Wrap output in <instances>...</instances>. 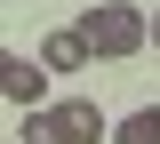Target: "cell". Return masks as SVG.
<instances>
[{
    "label": "cell",
    "instance_id": "6",
    "mask_svg": "<svg viewBox=\"0 0 160 144\" xmlns=\"http://www.w3.org/2000/svg\"><path fill=\"white\" fill-rule=\"evenodd\" d=\"M24 144H72L64 112H24Z\"/></svg>",
    "mask_w": 160,
    "mask_h": 144
},
{
    "label": "cell",
    "instance_id": "5",
    "mask_svg": "<svg viewBox=\"0 0 160 144\" xmlns=\"http://www.w3.org/2000/svg\"><path fill=\"white\" fill-rule=\"evenodd\" d=\"M112 144H160V104H144V112H128V120L112 128Z\"/></svg>",
    "mask_w": 160,
    "mask_h": 144
},
{
    "label": "cell",
    "instance_id": "1",
    "mask_svg": "<svg viewBox=\"0 0 160 144\" xmlns=\"http://www.w3.org/2000/svg\"><path fill=\"white\" fill-rule=\"evenodd\" d=\"M80 40H88V56H136L152 40V16H136L128 0H104L96 16H80Z\"/></svg>",
    "mask_w": 160,
    "mask_h": 144
},
{
    "label": "cell",
    "instance_id": "4",
    "mask_svg": "<svg viewBox=\"0 0 160 144\" xmlns=\"http://www.w3.org/2000/svg\"><path fill=\"white\" fill-rule=\"evenodd\" d=\"M56 112H64V128H72V144H96V136H104V112H96L88 96H64Z\"/></svg>",
    "mask_w": 160,
    "mask_h": 144
},
{
    "label": "cell",
    "instance_id": "7",
    "mask_svg": "<svg viewBox=\"0 0 160 144\" xmlns=\"http://www.w3.org/2000/svg\"><path fill=\"white\" fill-rule=\"evenodd\" d=\"M152 48H160V16H152Z\"/></svg>",
    "mask_w": 160,
    "mask_h": 144
},
{
    "label": "cell",
    "instance_id": "2",
    "mask_svg": "<svg viewBox=\"0 0 160 144\" xmlns=\"http://www.w3.org/2000/svg\"><path fill=\"white\" fill-rule=\"evenodd\" d=\"M0 96L24 104V112H40V96H48V64H32V56H0Z\"/></svg>",
    "mask_w": 160,
    "mask_h": 144
},
{
    "label": "cell",
    "instance_id": "3",
    "mask_svg": "<svg viewBox=\"0 0 160 144\" xmlns=\"http://www.w3.org/2000/svg\"><path fill=\"white\" fill-rule=\"evenodd\" d=\"M40 64H48V72H80V64H88V40H80V24L48 32V40H40Z\"/></svg>",
    "mask_w": 160,
    "mask_h": 144
}]
</instances>
